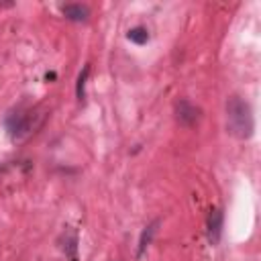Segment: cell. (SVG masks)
Returning a JSON list of instances; mask_svg holds the SVG:
<instances>
[{
    "label": "cell",
    "mask_w": 261,
    "mask_h": 261,
    "mask_svg": "<svg viewBox=\"0 0 261 261\" xmlns=\"http://www.w3.org/2000/svg\"><path fill=\"white\" fill-rule=\"evenodd\" d=\"M126 39L133 41V43H137V45H145L149 41V31L145 27H135V29H130L126 33Z\"/></svg>",
    "instance_id": "7"
},
{
    "label": "cell",
    "mask_w": 261,
    "mask_h": 261,
    "mask_svg": "<svg viewBox=\"0 0 261 261\" xmlns=\"http://www.w3.org/2000/svg\"><path fill=\"white\" fill-rule=\"evenodd\" d=\"M222 222H224L222 210H220V208H212L210 214H208V222H206V226H208L206 232H208L210 245H218V241H220V237H222Z\"/></svg>",
    "instance_id": "3"
},
{
    "label": "cell",
    "mask_w": 261,
    "mask_h": 261,
    "mask_svg": "<svg viewBox=\"0 0 261 261\" xmlns=\"http://www.w3.org/2000/svg\"><path fill=\"white\" fill-rule=\"evenodd\" d=\"M226 128L232 137L247 141L255 133V116L253 108L241 96H230L226 100Z\"/></svg>",
    "instance_id": "1"
},
{
    "label": "cell",
    "mask_w": 261,
    "mask_h": 261,
    "mask_svg": "<svg viewBox=\"0 0 261 261\" xmlns=\"http://www.w3.org/2000/svg\"><path fill=\"white\" fill-rule=\"evenodd\" d=\"M71 261H77V259H75V257H73V259H71Z\"/></svg>",
    "instance_id": "9"
},
{
    "label": "cell",
    "mask_w": 261,
    "mask_h": 261,
    "mask_svg": "<svg viewBox=\"0 0 261 261\" xmlns=\"http://www.w3.org/2000/svg\"><path fill=\"white\" fill-rule=\"evenodd\" d=\"M198 108L190 102V100H179L177 104H175V116H177V120L181 122V124H186V126H192L196 120H198Z\"/></svg>",
    "instance_id": "4"
},
{
    "label": "cell",
    "mask_w": 261,
    "mask_h": 261,
    "mask_svg": "<svg viewBox=\"0 0 261 261\" xmlns=\"http://www.w3.org/2000/svg\"><path fill=\"white\" fill-rule=\"evenodd\" d=\"M88 75H90V65H86L82 71H80V75H77V84H75V96L80 98V100H84V88H86V82H88Z\"/></svg>",
    "instance_id": "8"
},
{
    "label": "cell",
    "mask_w": 261,
    "mask_h": 261,
    "mask_svg": "<svg viewBox=\"0 0 261 261\" xmlns=\"http://www.w3.org/2000/svg\"><path fill=\"white\" fill-rule=\"evenodd\" d=\"M61 12L67 20H73V22H86L90 16L88 6H84V4H65V6H61Z\"/></svg>",
    "instance_id": "5"
},
{
    "label": "cell",
    "mask_w": 261,
    "mask_h": 261,
    "mask_svg": "<svg viewBox=\"0 0 261 261\" xmlns=\"http://www.w3.org/2000/svg\"><path fill=\"white\" fill-rule=\"evenodd\" d=\"M157 226H159V220H155V222H151L149 226H145V230L141 232V239H139L137 257H141V255L145 253V249L151 245V241H153V237H155V232H157Z\"/></svg>",
    "instance_id": "6"
},
{
    "label": "cell",
    "mask_w": 261,
    "mask_h": 261,
    "mask_svg": "<svg viewBox=\"0 0 261 261\" xmlns=\"http://www.w3.org/2000/svg\"><path fill=\"white\" fill-rule=\"evenodd\" d=\"M6 124H8V130H10V137L12 139H20V137L29 135L35 128L33 114H12L6 120Z\"/></svg>",
    "instance_id": "2"
}]
</instances>
